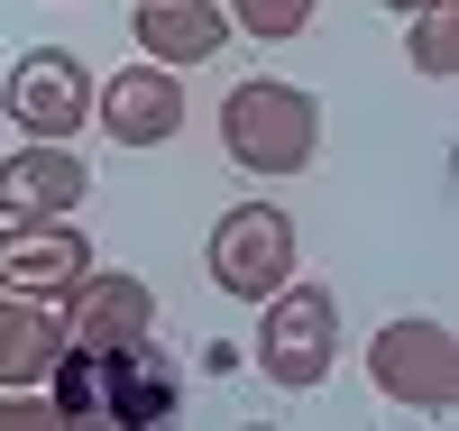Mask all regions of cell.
<instances>
[{"label":"cell","instance_id":"1","mask_svg":"<svg viewBox=\"0 0 459 431\" xmlns=\"http://www.w3.org/2000/svg\"><path fill=\"white\" fill-rule=\"evenodd\" d=\"M221 147L248 175H303L322 156V101L285 73H248L221 92Z\"/></svg>","mask_w":459,"mask_h":431},{"label":"cell","instance_id":"2","mask_svg":"<svg viewBox=\"0 0 459 431\" xmlns=\"http://www.w3.org/2000/svg\"><path fill=\"white\" fill-rule=\"evenodd\" d=\"M257 367H266V385H285V395H313L340 367V294L285 276L266 294V312H257Z\"/></svg>","mask_w":459,"mask_h":431},{"label":"cell","instance_id":"3","mask_svg":"<svg viewBox=\"0 0 459 431\" xmlns=\"http://www.w3.org/2000/svg\"><path fill=\"white\" fill-rule=\"evenodd\" d=\"M368 385L404 413H459V340L432 312H404L368 340Z\"/></svg>","mask_w":459,"mask_h":431},{"label":"cell","instance_id":"4","mask_svg":"<svg viewBox=\"0 0 459 431\" xmlns=\"http://www.w3.org/2000/svg\"><path fill=\"white\" fill-rule=\"evenodd\" d=\"M203 266L230 303H266L285 276H294V220L276 203H230L203 239Z\"/></svg>","mask_w":459,"mask_h":431},{"label":"cell","instance_id":"5","mask_svg":"<svg viewBox=\"0 0 459 431\" xmlns=\"http://www.w3.org/2000/svg\"><path fill=\"white\" fill-rule=\"evenodd\" d=\"M0 110L19 138H83L92 129V65L74 47H28L0 73Z\"/></svg>","mask_w":459,"mask_h":431},{"label":"cell","instance_id":"6","mask_svg":"<svg viewBox=\"0 0 459 431\" xmlns=\"http://www.w3.org/2000/svg\"><path fill=\"white\" fill-rule=\"evenodd\" d=\"M56 322H65V349H129V340H157V294L129 266H83L56 294Z\"/></svg>","mask_w":459,"mask_h":431},{"label":"cell","instance_id":"7","mask_svg":"<svg viewBox=\"0 0 459 431\" xmlns=\"http://www.w3.org/2000/svg\"><path fill=\"white\" fill-rule=\"evenodd\" d=\"M92 120L110 129V147H166L184 129V73L175 65H120L110 83H92Z\"/></svg>","mask_w":459,"mask_h":431},{"label":"cell","instance_id":"8","mask_svg":"<svg viewBox=\"0 0 459 431\" xmlns=\"http://www.w3.org/2000/svg\"><path fill=\"white\" fill-rule=\"evenodd\" d=\"M83 203H92V166L74 156V138H19L0 156V220H47Z\"/></svg>","mask_w":459,"mask_h":431},{"label":"cell","instance_id":"9","mask_svg":"<svg viewBox=\"0 0 459 431\" xmlns=\"http://www.w3.org/2000/svg\"><path fill=\"white\" fill-rule=\"evenodd\" d=\"M92 266V239L74 229V211H47V220H0V285L28 294V303H56L74 276Z\"/></svg>","mask_w":459,"mask_h":431},{"label":"cell","instance_id":"10","mask_svg":"<svg viewBox=\"0 0 459 431\" xmlns=\"http://www.w3.org/2000/svg\"><path fill=\"white\" fill-rule=\"evenodd\" d=\"M138 56L147 65H175V73H194L230 47V10L221 0H138Z\"/></svg>","mask_w":459,"mask_h":431},{"label":"cell","instance_id":"11","mask_svg":"<svg viewBox=\"0 0 459 431\" xmlns=\"http://www.w3.org/2000/svg\"><path fill=\"white\" fill-rule=\"evenodd\" d=\"M56 349H65L56 303H28V294L0 285V385H47Z\"/></svg>","mask_w":459,"mask_h":431},{"label":"cell","instance_id":"12","mask_svg":"<svg viewBox=\"0 0 459 431\" xmlns=\"http://www.w3.org/2000/svg\"><path fill=\"white\" fill-rule=\"evenodd\" d=\"M404 65L423 73V83H450V73H459V0H441V10H413Z\"/></svg>","mask_w":459,"mask_h":431},{"label":"cell","instance_id":"13","mask_svg":"<svg viewBox=\"0 0 459 431\" xmlns=\"http://www.w3.org/2000/svg\"><path fill=\"white\" fill-rule=\"evenodd\" d=\"M313 19H322V0H230V28L257 37V47H294Z\"/></svg>","mask_w":459,"mask_h":431},{"label":"cell","instance_id":"14","mask_svg":"<svg viewBox=\"0 0 459 431\" xmlns=\"http://www.w3.org/2000/svg\"><path fill=\"white\" fill-rule=\"evenodd\" d=\"M386 10H395V19H413V10H441V0H386Z\"/></svg>","mask_w":459,"mask_h":431}]
</instances>
